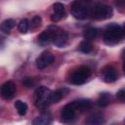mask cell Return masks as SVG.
<instances>
[{
	"instance_id": "cell-1",
	"label": "cell",
	"mask_w": 125,
	"mask_h": 125,
	"mask_svg": "<svg viewBox=\"0 0 125 125\" xmlns=\"http://www.w3.org/2000/svg\"><path fill=\"white\" fill-rule=\"evenodd\" d=\"M123 36V28L117 23H110L105 27L104 31L103 39L106 45L112 46L119 43Z\"/></svg>"
},
{
	"instance_id": "cell-2",
	"label": "cell",
	"mask_w": 125,
	"mask_h": 125,
	"mask_svg": "<svg viewBox=\"0 0 125 125\" xmlns=\"http://www.w3.org/2000/svg\"><path fill=\"white\" fill-rule=\"evenodd\" d=\"M47 30L50 32L52 43H54L57 47L62 48L67 44L68 35L65 30L57 26V25H50L48 26Z\"/></svg>"
},
{
	"instance_id": "cell-3",
	"label": "cell",
	"mask_w": 125,
	"mask_h": 125,
	"mask_svg": "<svg viewBox=\"0 0 125 125\" xmlns=\"http://www.w3.org/2000/svg\"><path fill=\"white\" fill-rule=\"evenodd\" d=\"M91 76V69L86 65H81L75 68L69 75L68 82L73 85H82L84 84L89 77Z\"/></svg>"
},
{
	"instance_id": "cell-4",
	"label": "cell",
	"mask_w": 125,
	"mask_h": 125,
	"mask_svg": "<svg viewBox=\"0 0 125 125\" xmlns=\"http://www.w3.org/2000/svg\"><path fill=\"white\" fill-rule=\"evenodd\" d=\"M52 91L45 86L38 87L34 92V104L38 108H45L51 104Z\"/></svg>"
},
{
	"instance_id": "cell-5",
	"label": "cell",
	"mask_w": 125,
	"mask_h": 125,
	"mask_svg": "<svg viewBox=\"0 0 125 125\" xmlns=\"http://www.w3.org/2000/svg\"><path fill=\"white\" fill-rule=\"evenodd\" d=\"M90 15L94 20L97 21H104L107 20L112 17L113 15V10L110 6L102 4V3H97L91 10H90Z\"/></svg>"
},
{
	"instance_id": "cell-6",
	"label": "cell",
	"mask_w": 125,
	"mask_h": 125,
	"mask_svg": "<svg viewBox=\"0 0 125 125\" xmlns=\"http://www.w3.org/2000/svg\"><path fill=\"white\" fill-rule=\"evenodd\" d=\"M70 13L77 20H85L90 15V10L87 3L82 0H74L70 6Z\"/></svg>"
},
{
	"instance_id": "cell-7",
	"label": "cell",
	"mask_w": 125,
	"mask_h": 125,
	"mask_svg": "<svg viewBox=\"0 0 125 125\" xmlns=\"http://www.w3.org/2000/svg\"><path fill=\"white\" fill-rule=\"evenodd\" d=\"M77 111L74 109V107L69 104H65L61 111V121L63 123H71L76 119Z\"/></svg>"
},
{
	"instance_id": "cell-8",
	"label": "cell",
	"mask_w": 125,
	"mask_h": 125,
	"mask_svg": "<svg viewBox=\"0 0 125 125\" xmlns=\"http://www.w3.org/2000/svg\"><path fill=\"white\" fill-rule=\"evenodd\" d=\"M53 61H54V55L49 51H44L36 59L35 64L38 69H43L46 66H48L50 63H52Z\"/></svg>"
},
{
	"instance_id": "cell-9",
	"label": "cell",
	"mask_w": 125,
	"mask_h": 125,
	"mask_svg": "<svg viewBox=\"0 0 125 125\" xmlns=\"http://www.w3.org/2000/svg\"><path fill=\"white\" fill-rule=\"evenodd\" d=\"M16 84L13 81H6L1 86V97L4 100H11L16 95Z\"/></svg>"
},
{
	"instance_id": "cell-10",
	"label": "cell",
	"mask_w": 125,
	"mask_h": 125,
	"mask_svg": "<svg viewBox=\"0 0 125 125\" xmlns=\"http://www.w3.org/2000/svg\"><path fill=\"white\" fill-rule=\"evenodd\" d=\"M102 75H103V79L104 82L106 83H112L117 79V75H116V70L112 65H105L103 69H102Z\"/></svg>"
},
{
	"instance_id": "cell-11",
	"label": "cell",
	"mask_w": 125,
	"mask_h": 125,
	"mask_svg": "<svg viewBox=\"0 0 125 125\" xmlns=\"http://www.w3.org/2000/svg\"><path fill=\"white\" fill-rule=\"evenodd\" d=\"M53 11L54 13L51 15V21L53 22H57L61 21L64 17V5L61 2H57L53 5Z\"/></svg>"
},
{
	"instance_id": "cell-12",
	"label": "cell",
	"mask_w": 125,
	"mask_h": 125,
	"mask_svg": "<svg viewBox=\"0 0 125 125\" xmlns=\"http://www.w3.org/2000/svg\"><path fill=\"white\" fill-rule=\"evenodd\" d=\"M70 104L74 107V109L81 113L87 109H89L91 107V101L88 100V99H80V100H75V101H72L70 103Z\"/></svg>"
},
{
	"instance_id": "cell-13",
	"label": "cell",
	"mask_w": 125,
	"mask_h": 125,
	"mask_svg": "<svg viewBox=\"0 0 125 125\" xmlns=\"http://www.w3.org/2000/svg\"><path fill=\"white\" fill-rule=\"evenodd\" d=\"M52 122V116L49 112H43L33 120L34 125H48Z\"/></svg>"
},
{
	"instance_id": "cell-14",
	"label": "cell",
	"mask_w": 125,
	"mask_h": 125,
	"mask_svg": "<svg viewBox=\"0 0 125 125\" xmlns=\"http://www.w3.org/2000/svg\"><path fill=\"white\" fill-rule=\"evenodd\" d=\"M111 99H112V96H111L110 93L103 92V93L100 94L99 99L97 100V104L100 107H104V106H107L110 104Z\"/></svg>"
},
{
	"instance_id": "cell-15",
	"label": "cell",
	"mask_w": 125,
	"mask_h": 125,
	"mask_svg": "<svg viewBox=\"0 0 125 125\" xmlns=\"http://www.w3.org/2000/svg\"><path fill=\"white\" fill-rule=\"evenodd\" d=\"M67 92H68V90L66 88H61V89H58V90L52 92V94H51V103L60 102L67 94Z\"/></svg>"
},
{
	"instance_id": "cell-16",
	"label": "cell",
	"mask_w": 125,
	"mask_h": 125,
	"mask_svg": "<svg viewBox=\"0 0 125 125\" xmlns=\"http://www.w3.org/2000/svg\"><path fill=\"white\" fill-rule=\"evenodd\" d=\"M85 122L87 124H91V125H95V124H103L104 123V118L103 116L102 113L99 112H95L92 115H90L88 117L87 120H85Z\"/></svg>"
},
{
	"instance_id": "cell-17",
	"label": "cell",
	"mask_w": 125,
	"mask_h": 125,
	"mask_svg": "<svg viewBox=\"0 0 125 125\" xmlns=\"http://www.w3.org/2000/svg\"><path fill=\"white\" fill-rule=\"evenodd\" d=\"M15 24H16V21L13 19H7L3 21L1 23V31L6 34H9L11 29L15 26Z\"/></svg>"
},
{
	"instance_id": "cell-18",
	"label": "cell",
	"mask_w": 125,
	"mask_h": 125,
	"mask_svg": "<svg viewBox=\"0 0 125 125\" xmlns=\"http://www.w3.org/2000/svg\"><path fill=\"white\" fill-rule=\"evenodd\" d=\"M99 34H100V29L97 27H89L84 31V37L88 40L97 38Z\"/></svg>"
},
{
	"instance_id": "cell-19",
	"label": "cell",
	"mask_w": 125,
	"mask_h": 125,
	"mask_svg": "<svg viewBox=\"0 0 125 125\" xmlns=\"http://www.w3.org/2000/svg\"><path fill=\"white\" fill-rule=\"evenodd\" d=\"M15 108L17 109V111H18V113L21 115V116H23V115H25V113H26V111H27V104L24 103V102H22V101H21V100H17L16 102H15Z\"/></svg>"
},
{
	"instance_id": "cell-20",
	"label": "cell",
	"mask_w": 125,
	"mask_h": 125,
	"mask_svg": "<svg viewBox=\"0 0 125 125\" xmlns=\"http://www.w3.org/2000/svg\"><path fill=\"white\" fill-rule=\"evenodd\" d=\"M79 50L82 53H84V54H89L93 50V44H92V42L90 40H88V39H85V40L81 41L80 44H79Z\"/></svg>"
},
{
	"instance_id": "cell-21",
	"label": "cell",
	"mask_w": 125,
	"mask_h": 125,
	"mask_svg": "<svg viewBox=\"0 0 125 125\" xmlns=\"http://www.w3.org/2000/svg\"><path fill=\"white\" fill-rule=\"evenodd\" d=\"M38 41H39V43L42 44V45H46V44H49L50 42H52L50 32H49L47 29L44 30V31L38 36Z\"/></svg>"
},
{
	"instance_id": "cell-22",
	"label": "cell",
	"mask_w": 125,
	"mask_h": 125,
	"mask_svg": "<svg viewBox=\"0 0 125 125\" xmlns=\"http://www.w3.org/2000/svg\"><path fill=\"white\" fill-rule=\"evenodd\" d=\"M41 23H42V19L40 16H34L31 20V21L29 22V28L34 31L36 29H38L40 26H41Z\"/></svg>"
},
{
	"instance_id": "cell-23",
	"label": "cell",
	"mask_w": 125,
	"mask_h": 125,
	"mask_svg": "<svg viewBox=\"0 0 125 125\" xmlns=\"http://www.w3.org/2000/svg\"><path fill=\"white\" fill-rule=\"evenodd\" d=\"M18 28H19L21 33H23V34L26 33L28 31V29H29V21L26 19L21 20L18 24Z\"/></svg>"
},
{
	"instance_id": "cell-24",
	"label": "cell",
	"mask_w": 125,
	"mask_h": 125,
	"mask_svg": "<svg viewBox=\"0 0 125 125\" xmlns=\"http://www.w3.org/2000/svg\"><path fill=\"white\" fill-rule=\"evenodd\" d=\"M34 79L32 78V77H24L23 79H22V84H23V86H25V87H27V88H30V87H32L33 85H34Z\"/></svg>"
},
{
	"instance_id": "cell-25",
	"label": "cell",
	"mask_w": 125,
	"mask_h": 125,
	"mask_svg": "<svg viewBox=\"0 0 125 125\" xmlns=\"http://www.w3.org/2000/svg\"><path fill=\"white\" fill-rule=\"evenodd\" d=\"M116 98L121 103H125V90H119L116 94Z\"/></svg>"
},
{
	"instance_id": "cell-26",
	"label": "cell",
	"mask_w": 125,
	"mask_h": 125,
	"mask_svg": "<svg viewBox=\"0 0 125 125\" xmlns=\"http://www.w3.org/2000/svg\"><path fill=\"white\" fill-rule=\"evenodd\" d=\"M122 68H123V71H124V73H125V59H124V61H123V65H122Z\"/></svg>"
},
{
	"instance_id": "cell-27",
	"label": "cell",
	"mask_w": 125,
	"mask_h": 125,
	"mask_svg": "<svg viewBox=\"0 0 125 125\" xmlns=\"http://www.w3.org/2000/svg\"><path fill=\"white\" fill-rule=\"evenodd\" d=\"M82 1H83V2H85V3H89L91 0H82Z\"/></svg>"
},
{
	"instance_id": "cell-28",
	"label": "cell",
	"mask_w": 125,
	"mask_h": 125,
	"mask_svg": "<svg viewBox=\"0 0 125 125\" xmlns=\"http://www.w3.org/2000/svg\"><path fill=\"white\" fill-rule=\"evenodd\" d=\"M122 28H123V33H124V35H125V24L123 25V27H122Z\"/></svg>"
}]
</instances>
